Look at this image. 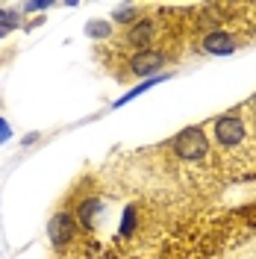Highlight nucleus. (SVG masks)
<instances>
[{
  "label": "nucleus",
  "mask_w": 256,
  "mask_h": 259,
  "mask_svg": "<svg viewBox=\"0 0 256 259\" xmlns=\"http://www.w3.org/2000/svg\"><path fill=\"white\" fill-rule=\"evenodd\" d=\"M212 142L221 150L224 162H230L239 174H247V168L256 165V115L247 106H236L227 112L215 115Z\"/></svg>",
  "instance_id": "1"
},
{
  "label": "nucleus",
  "mask_w": 256,
  "mask_h": 259,
  "mask_svg": "<svg viewBox=\"0 0 256 259\" xmlns=\"http://www.w3.org/2000/svg\"><path fill=\"white\" fill-rule=\"evenodd\" d=\"M209 136L206 127H189L180 130L174 139H171V153L183 162H203L209 156Z\"/></svg>",
  "instance_id": "2"
},
{
  "label": "nucleus",
  "mask_w": 256,
  "mask_h": 259,
  "mask_svg": "<svg viewBox=\"0 0 256 259\" xmlns=\"http://www.w3.org/2000/svg\"><path fill=\"white\" fill-rule=\"evenodd\" d=\"M80 236H82V230L80 224H77V218H74V212H68V209H59L53 218H50V224H48V239L50 244H53V250H68V247H74V244L80 242Z\"/></svg>",
  "instance_id": "3"
},
{
  "label": "nucleus",
  "mask_w": 256,
  "mask_h": 259,
  "mask_svg": "<svg viewBox=\"0 0 256 259\" xmlns=\"http://www.w3.org/2000/svg\"><path fill=\"white\" fill-rule=\"evenodd\" d=\"M153 38H156V21L153 18H139V21H133L127 30H124L121 45L130 48L133 53H139V50H150Z\"/></svg>",
  "instance_id": "4"
},
{
  "label": "nucleus",
  "mask_w": 256,
  "mask_h": 259,
  "mask_svg": "<svg viewBox=\"0 0 256 259\" xmlns=\"http://www.w3.org/2000/svg\"><path fill=\"white\" fill-rule=\"evenodd\" d=\"M168 65V53L150 48V50H139L127 59V74L130 77H150V74H159L162 68Z\"/></svg>",
  "instance_id": "5"
},
{
  "label": "nucleus",
  "mask_w": 256,
  "mask_h": 259,
  "mask_svg": "<svg viewBox=\"0 0 256 259\" xmlns=\"http://www.w3.org/2000/svg\"><path fill=\"white\" fill-rule=\"evenodd\" d=\"M241 48V38L230 30H209L203 38H200V50L203 53H212V56H230Z\"/></svg>",
  "instance_id": "6"
},
{
  "label": "nucleus",
  "mask_w": 256,
  "mask_h": 259,
  "mask_svg": "<svg viewBox=\"0 0 256 259\" xmlns=\"http://www.w3.org/2000/svg\"><path fill=\"white\" fill-rule=\"evenodd\" d=\"M74 218H77L82 233H95L97 218H100V200L97 197H82L77 203V209H74Z\"/></svg>",
  "instance_id": "7"
},
{
  "label": "nucleus",
  "mask_w": 256,
  "mask_h": 259,
  "mask_svg": "<svg viewBox=\"0 0 256 259\" xmlns=\"http://www.w3.org/2000/svg\"><path fill=\"white\" fill-rule=\"evenodd\" d=\"M133 21H139V9H136V6H121V9L115 12V24H118V27H130Z\"/></svg>",
  "instance_id": "8"
},
{
  "label": "nucleus",
  "mask_w": 256,
  "mask_h": 259,
  "mask_svg": "<svg viewBox=\"0 0 256 259\" xmlns=\"http://www.w3.org/2000/svg\"><path fill=\"white\" fill-rule=\"evenodd\" d=\"M221 259H256V239L247 244H241V247H236V250H230V253H224Z\"/></svg>",
  "instance_id": "9"
},
{
  "label": "nucleus",
  "mask_w": 256,
  "mask_h": 259,
  "mask_svg": "<svg viewBox=\"0 0 256 259\" xmlns=\"http://www.w3.org/2000/svg\"><path fill=\"white\" fill-rule=\"evenodd\" d=\"M133 230H136V206H127L121 221V236H133Z\"/></svg>",
  "instance_id": "10"
},
{
  "label": "nucleus",
  "mask_w": 256,
  "mask_h": 259,
  "mask_svg": "<svg viewBox=\"0 0 256 259\" xmlns=\"http://www.w3.org/2000/svg\"><path fill=\"white\" fill-rule=\"evenodd\" d=\"M9 139V127H6V121H0V142H6Z\"/></svg>",
  "instance_id": "11"
},
{
  "label": "nucleus",
  "mask_w": 256,
  "mask_h": 259,
  "mask_svg": "<svg viewBox=\"0 0 256 259\" xmlns=\"http://www.w3.org/2000/svg\"><path fill=\"white\" fill-rule=\"evenodd\" d=\"M244 106H247V109H250V112H253V115H256V95H253V97H250V100H247V103H244Z\"/></svg>",
  "instance_id": "12"
}]
</instances>
